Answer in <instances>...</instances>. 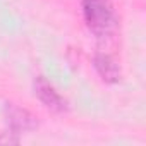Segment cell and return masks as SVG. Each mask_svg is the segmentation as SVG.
Listing matches in <instances>:
<instances>
[{
  "mask_svg": "<svg viewBox=\"0 0 146 146\" xmlns=\"http://www.w3.org/2000/svg\"><path fill=\"white\" fill-rule=\"evenodd\" d=\"M5 120H7L9 131L14 132L16 136L24 134V132H31L38 127L36 117L29 110L21 108L16 103H7L5 105Z\"/></svg>",
  "mask_w": 146,
  "mask_h": 146,
  "instance_id": "obj_2",
  "label": "cell"
},
{
  "mask_svg": "<svg viewBox=\"0 0 146 146\" xmlns=\"http://www.w3.org/2000/svg\"><path fill=\"white\" fill-rule=\"evenodd\" d=\"M81 9L88 29L98 40H107L113 35L117 17L110 0H81Z\"/></svg>",
  "mask_w": 146,
  "mask_h": 146,
  "instance_id": "obj_1",
  "label": "cell"
},
{
  "mask_svg": "<svg viewBox=\"0 0 146 146\" xmlns=\"http://www.w3.org/2000/svg\"><path fill=\"white\" fill-rule=\"evenodd\" d=\"M93 65H95V69L98 72V76L105 83H108V84H117L120 81V78H122V72H120L119 64L108 53H102V52L95 53Z\"/></svg>",
  "mask_w": 146,
  "mask_h": 146,
  "instance_id": "obj_4",
  "label": "cell"
},
{
  "mask_svg": "<svg viewBox=\"0 0 146 146\" xmlns=\"http://www.w3.org/2000/svg\"><path fill=\"white\" fill-rule=\"evenodd\" d=\"M33 88H35V95L36 98L52 112L55 113H62V112H67V102L65 98L53 88L52 83H48L45 78L38 76L33 83Z\"/></svg>",
  "mask_w": 146,
  "mask_h": 146,
  "instance_id": "obj_3",
  "label": "cell"
}]
</instances>
